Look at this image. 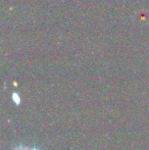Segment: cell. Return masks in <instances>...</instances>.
<instances>
[{
  "label": "cell",
  "instance_id": "cell-1",
  "mask_svg": "<svg viewBox=\"0 0 149 150\" xmlns=\"http://www.w3.org/2000/svg\"><path fill=\"white\" fill-rule=\"evenodd\" d=\"M11 97H12V101H13L14 104H16V105H20V101H22V99H20L18 93L13 92V93H12V95H11Z\"/></svg>",
  "mask_w": 149,
  "mask_h": 150
},
{
  "label": "cell",
  "instance_id": "cell-2",
  "mask_svg": "<svg viewBox=\"0 0 149 150\" xmlns=\"http://www.w3.org/2000/svg\"><path fill=\"white\" fill-rule=\"evenodd\" d=\"M12 150H30L27 146H25V145L23 144H18L16 146L13 147V149Z\"/></svg>",
  "mask_w": 149,
  "mask_h": 150
},
{
  "label": "cell",
  "instance_id": "cell-3",
  "mask_svg": "<svg viewBox=\"0 0 149 150\" xmlns=\"http://www.w3.org/2000/svg\"><path fill=\"white\" fill-rule=\"evenodd\" d=\"M30 150H42V149H40L39 147H37V146H34V147H32V148H30Z\"/></svg>",
  "mask_w": 149,
  "mask_h": 150
}]
</instances>
